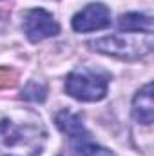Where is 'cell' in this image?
Segmentation results:
<instances>
[{
  "instance_id": "1",
  "label": "cell",
  "mask_w": 154,
  "mask_h": 156,
  "mask_svg": "<svg viewBox=\"0 0 154 156\" xmlns=\"http://www.w3.org/2000/svg\"><path fill=\"white\" fill-rule=\"evenodd\" d=\"M45 133L37 127L15 125L11 120L0 122V156H35L42 149Z\"/></svg>"
},
{
  "instance_id": "2",
  "label": "cell",
  "mask_w": 154,
  "mask_h": 156,
  "mask_svg": "<svg viewBox=\"0 0 154 156\" xmlns=\"http://www.w3.org/2000/svg\"><path fill=\"white\" fill-rule=\"evenodd\" d=\"M87 45L105 55H113L125 60H134L151 53L152 33H143L140 37H105V38L89 42Z\"/></svg>"
},
{
  "instance_id": "3",
  "label": "cell",
  "mask_w": 154,
  "mask_h": 156,
  "mask_svg": "<svg viewBox=\"0 0 154 156\" xmlns=\"http://www.w3.org/2000/svg\"><path fill=\"white\" fill-rule=\"evenodd\" d=\"M107 76L87 69L75 71L67 76L65 91L82 102H98L107 94Z\"/></svg>"
},
{
  "instance_id": "4",
  "label": "cell",
  "mask_w": 154,
  "mask_h": 156,
  "mask_svg": "<svg viewBox=\"0 0 154 156\" xmlns=\"http://www.w3.org/2000/svg\"><path fill=\"white\" fill-rule=\"evenodd\" d=\"M24 31L31 42H40L44 38L54 37L60 31V26L44 9H29L24 15Z\"/></svg>"
},
{
  "instance_id": "5",
  "label": "cell",
  "mask_w": 154,
  "mask_h": 156,
  "mask_svg": "<svg viewBox=\"0 0 154 156\" xmlns=\"http://www.w3.org/2000/svg\"><path fill=\"white\" fill-rule=\"evenodd\" d=\"M111 24V13L103 4H89L73 16V29L78 33L103 29Z\"/></svg>"
},
{
  "instance_id": "6",
  "label": "cell",
  "mask_w": 154,
  "mask_h": 156,
  "mask_svg": "<svg viewBox=\"0 0 154 156\" xmlns=\"http://www.w3.org/2000/svg\"><path fill=\"white\" fill-rule=\"evenodd\" d=\"M132 115L140 123H152L154 120V105H152V83H147L132 100Z\"/></svg>"
},
{
  "instance_id": "7",
  "label": "cell",
  "mask_w": 154,
  "mask_h": 156,
  "mask_svg": "<svg viewBox=\"0 0 154 156\" xmlns=\"http://www.w3.org/2000/svg\"><path fill=\"white\" fill-rule=\"evenodd\" d=\"M118 27L129 33H152V20L140 13H127L120 16Z\"/></svg>"
},
{
  "instance_id": "8",
  "label": "cell",
  "mask_w": 154,
  "mask_h": 156,
  "mask_svg": "<svg viewBox=\"0 0 154 156\" xmlns=\"http://www.w3.org/2000/svg\"><path fill=\"white\" fill-rule=\"evenodd\" d=\"M56 125H58L65 134H69V136L75 138V140L87 138V136H89V134L85 133V129H83V123H82L80 116L69 113V111H62V113L56 115Z\"/></svg>"
},
{
  "instance_id": "9",
  "label": "cell",
  "mask_w": 154,
  "mask_h": 156,
  "mask_svg": "<svg viewBox=\"0 0 154 156\" xmlns=\"http://www.w3.org/2000/svg\"><path fill=\"white\" fill-rule=\"evenodd\" d=\"M71 153L73 156H114L109 149L87 142V138H80L78 142H75L71 145Z\"/></svg>"
},
{
  "instance_id": "10",
  "label": "cell",
  "mask_w": 154,
  "mask_h": 156,
  "mask_svg": "<svg viewBox=\"0 0 154 156\" xmlns=\"http://www.w3.org/2000/svg\"><path fill=\"white\" fill-rule=\"evenodd\" d=\"M22 98L24 100H31V102H44L45 100V87L44 85H38L37 82H31L24 89Z\"/></svg>"
},
{
  "instance_id": "11",
  "label": "cell",
  "mask_w": 154,
  "mask_h": 156,
  "mask_svg": "<svg viewBox=\"0 0 154 156\" xmlns=\"http://www.w3.org/2000/svg\"><path fill=\"white\" fill-rule=\"evenodd\" d=\"M18 83V73L11 67H0V89H9Z\"/></svg>"
}]
</instances>
